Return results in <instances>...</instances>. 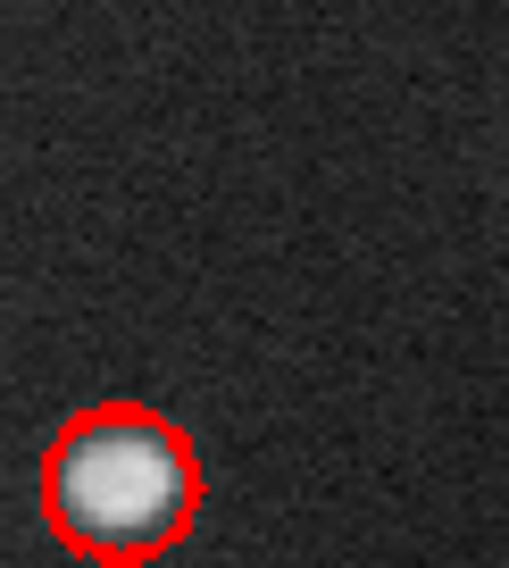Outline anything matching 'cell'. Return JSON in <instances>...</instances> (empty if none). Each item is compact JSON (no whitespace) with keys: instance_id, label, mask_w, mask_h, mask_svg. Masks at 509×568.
I'll return each mask as SVG.
<instances>
[{"instance_id":"6da1fadb","label":"cell","mask_w":509,"mask_h":568,"mask_svg":"<svg viewBox=\"0 0 509 568\" xmlns=\"http://www.w3.org/2000/svg\"><path fill=\"white\" fill-rule=\"evenodd\" d=\"M42 518L101 568L176 551L201 518V460L184 426L151 402H92L42 452Z\"/></svg>"}]
</instances>
